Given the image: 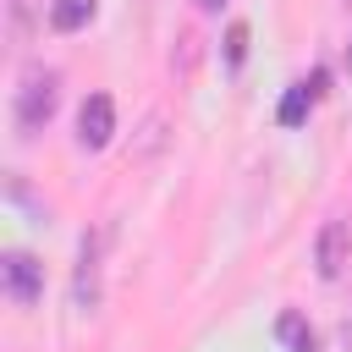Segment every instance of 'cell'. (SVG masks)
<instances>
[{"instance_id":"6da1fadb","label":"cell","mask_w":352,"mask_h":352,"mask_svg":"<svg viewBox=\"0 0 352 352\" xmlns=\"http://www.w3.org/2000/svg\"><path fill=\"white\" fill-rule=\"evenodd\" d=\"M55 104H60V72H55V66H28L22 82H16V104H11L16 126H22V132L50 126Z\"/></svg>"},{"instance_id":"277c9868","label":"cell","mask_w":352,"mask_h":352,"mask_svg":"<svg viewBox=\"0 0 352 352\" xmlns=\"http://www.w3.org/2000/svg\"><path fill=\"white\" fill-rule=\"evenodd\" d=\"M346 258H352V231H346V220H324V231H319V242H314V264H319V275L336 280V275L346 270Z\"/></svg>"},{"instance_id":"9c48e42d","label":"cell","mask_w":352,"mask_h":352,"mask_svg":"<svg viewBox=\"0 0 352 352\" xmlns=\"http://www.w3.org/2000/svg\"><path fill=\"white\" fill-rule=\"evenodd\" d=\"M6 11H11V44H28V33H33V11H38V0H6Z\"/></svg>"},{"instance_id":"7c38bea8","label":"cell","mask_w":352,"mask_h":352,"mask_svg":"<svg viewBox=\"0 0 352 352\" xmlns=\"http://www.w3.org/2000/svg\"><path fill=\"white\" fill-rule=\"evenodd\" d=\"M198 6H204V11H220V6H226V0H198Z\"/></svg>"},{"instance_id":"8992f818","label":"cell","mask_w":352,"mask_h":352,"mask_svg":"<svg viewBox=\"0 0 352 352\" xmlns=\"http://www.w3.org/2000/svg\"><path fill=\"white\" fill-rule=\"evenodd\" d=\"M94 11H99V0H50V28L55 33H77V28L94 22Z\"/></svg>"},{"instance_id":"ba28073f","label":"cell","mask_w":352,"mask_h":352,"mask_svg":"<svg viewBox=\"0 0 352 352\" xmlns=\"http://www.w3.org/2000/svg\"><path fill=\"white\" fill-rule=\"evenodd\" d=\"M275 336H280L292 352H319V336H314V324H308L302 314H280V319H275Z\"/></svg>"},{"instance_id":"5b68a950","label":"cell","mask_w":352,"mask_h":352,"mask_svg":"<svg viewBox=\"0 0 352 352\" xmlns=\"http://www.w3.org/2000/svg\"><path fill=\"white\" fill-rule=\"evenodd\" d=\"M99 248H104V231H99V236H82V253H77V280H72L77 308H94V302H99Z\"/></svg>"},{"instance_id":"3957f363","label":"cell","mask_w":352,"mask_h":352,"mask_svg":"<svg viewBox=\"0 0 352 352\" xmlns=\"http://www.w3.org/2000/svg\"><path fill=\"white\" fill-rule=\"evenodd\" d=\"M110 132H116V104H110V94H88L82 110H77V143H82V148H104Z\"/></svg>"},{"instance_id":"30bf717a","label":"cell","mask_w":352,"mask_h":352,"mask_svg":"<svg viewBox=\"0 0 352 352\" xmlns=\"http://www.w3.org/2000/svg\"><path fill=\"white\" fill-rule=\"evenodd\" d=\"M242 55H248V22H231V33H226V60L236 66Z\"/></svg>"},{"instance_id":"7a4b0ae2","label":"cell","mask_w":352,"mask_h":352,"mask_svg":"<svg viewBox=\"0 0 352 352\" xmlns=\"http://www.w3.org/2000/svg\"><path fill=\"white\" fill-rule=\"evenodd\" d=\"M0 286H6V297L11 302H38L44 297V264L33 258V253H22V248H11L6 258H0Z\"/></svg>"},{"instance_id":"8fae6325","label":"cell","mask_w":352,"mask_h":352,"mask_svg":"<svg viewBox=\"0 0 352 352\" xmlns=\"http://www.w3.org/2000/svg\"><path fill=\"white\" fill-rule=\"evenodd\" d=\"M160 126H165L160 116H148V121H143V148H138V154H154V148L165 143V132H160Z\"/></svg>"},{"instance_id":"4fadbf2b","label":"cell","mask_w":352,"mask_h":352,"mask_svg":"<svg viewBox=\"0 0 352 352\" xmlns=\"http://www.w3.org/2000/svg\"><path fill=\"white\" fill-rule=\"evenodd\" d=\"M346 60H352V44H346Z\"/></svg>"},{"instance_id":"52a82bcc","label":"cell","mask_w":352,"mask_h":352,"mask_svg":"<svg viewBox=\"0 0 352 352\" xmlns=\"http://www.w3.org/2000/svg\"><path fill=\"white\" fill-rule=\"evenodd\" d=\"M319 94H324V72H314L308 82H297V88H292V94L280 99V121H286V126H297V121L308 116V104H314Z\"/></svg>"}]
</instances>
